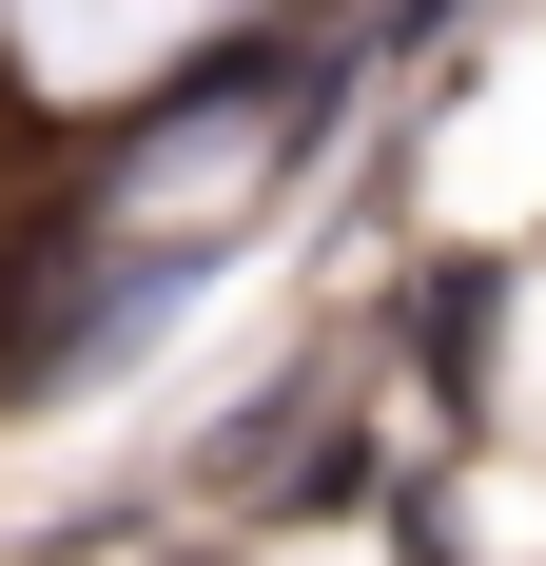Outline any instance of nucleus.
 <instances>
[{
    "instance_id": "obj_1",
    "label": "nucleus",
    "mask_w": 546,
    "mask_h": 566,
    "mask_svg": "<svg viewBox=\"0 0 546 566\" xmlns=\"http://www.w3.org/2000/svg\"><path fill=\"white\" fill-rule=\"evenodd\" d=\"M293 117H313V59H293V40L216 59L196 98H157L137 137H117V176H98V216H59V234H157V216H216V196H254V176L293 157Z\"/></svg>"
},
{
    "instance_id": "obj_2",
    "label": "nucleus",
    "mask_w": 546,
    "mask_h": 566,
    "mask_svg": "<svg viewBox=\"0 0 546 566\" xmlns=\"http://www.w3.org/2000/svg\"><path fill=\"white\" fill-rule=\"evenodd\" d=\"M489 313H507L489 274H430V293H410V371H430V391H449V371L489 352Z\"/></svg>"
}]
</instances>
